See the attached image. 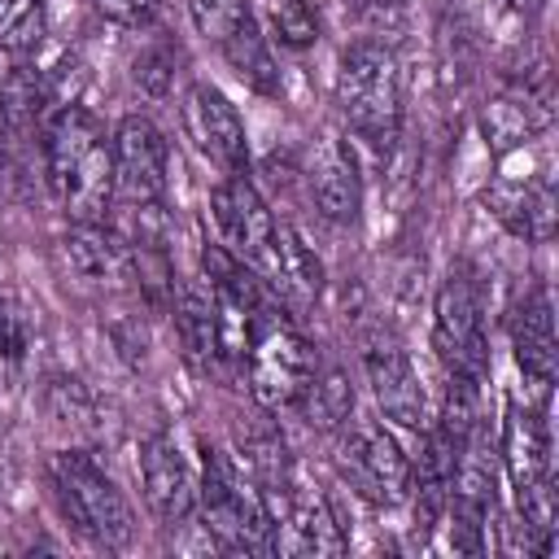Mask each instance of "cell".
I'll use <instances>...</instances> for the list:
<instances>
[{"instance_id": "24", "label": "cell", "mask_w": 559, "mask_h": 559, "mask_svg": "<svg viewBox=\"0 0 559 559\" xmlns=\"http://www.w3.org/2000/svg\"><path fill=\"white\" fill-rule=\"evenodd\" d=\"M218 48H223V57H227V66L253 87V92H262V96H280V70H275V57H271V44H266V35L258 31V22H253V13H245L223 39H218Z\"/></svg>"}, {"instance_id": "1", "label": "cell", "mask_w": 559, "mask_h": 559, "mask_svg": "<svg viewBox=\"0 0 559 559\" xmlns=\"http://www.w3.org/2000/svg\"><path fill=\"white\" fill-rule=\"evenodd\" d=\"M44 170L70 223H105L114 197V140L83 105H61L44 127Z\"/></svg>"}, {"instance_id": "2", "label": "cell", "mask_w": 559, "mask_h": 559, "mask_svg": "<svg viewBox=\"0 0 559 559\" xmlns=\"http://www.w3.org/2000/svg\"><path fill=\"white\" fill-rule=\"evenodd\" d=\"M197 511L205 533L231 555H275V515L262 489L240 463L205 445V472L197 480Z\"/></svg>"}, {"instance_id": "32", "label": "cell", "mask_w": 559, "mask_h": 559, "mask_svg": "<svg viewBox=\"0 0 559 559\" xmlns=\"http://www.w3.org/2000/svg\"><path fill=\"white\" fill-rule=\"evenodd\" d=\"M507 4H511L515 13H524V17H533V13H542V4H546V0H507Z\"/></svg>"}, {"instance_id": "6", "label": "cell", "mask_w": 559, "mask_h": 559, "mask_svg": "<svg viewBox=\"0 0 559 559\" xmlns=\"http://www.w3.org/2000/svg\"><path fill=\"white\" fill-rule=\"evenodd\" d=\"M432 349H437V358L450 376L485 380V367H489L485 314H480V288L467 271H450V280L437 293Z\"/></svg>"}, {"instance_id": "22", "label": "cell", "mask_w": 559, "mask_h": 559, "mask_svg": "<svg viewBox=\"0 0 559 559\" xmlns=\"http://www.w3.org/2000/svg\"><path fill=\"white\" fill-rule=\"evenodd\" d=\"M175 332H179L183 358L197 371H210L218 362V314H214L210 288H201V284L175 288Z\"/></svg>"}, {"instance_id": "15", "label": "cell", "mask_w": 559, "mask_h": 559, "mask_svg": "<svg viewBox=\"0 0 559 559\" xmlns=\"http://www.w3.org/2000/svg\"><path fill=\"white\" fill-rule=\"evenodd\" d=\"M253 275L266 284V293L284 306H314L319 293H323V262L306 249V240L275 223V236H271V249L266 258L253 266Z\"/></svg>"}, {"instance_id": "20", "label": "cell", "mask_w": 559, "mask_h": 559, "mask_svg": "<svg viewBox=\"0 0 559 559\" xmlns=\"http://www.w3.org/2000/svg\"><path fill=\"white\" fill-rule=\"evenodd\" d=\"M454 463H459V445L454 437L432 424L424 432V450H419V472H411V485H415V528L419 537L437 528V520L445 515V502H450V480H454Z\"/></svg>"}, {"instance_id": "29", "label": "cell", "mask_w": 559, "mask_h": 559, "mask_svg": "<svg viewBox=\"0 0 559 559\" xmlns=\"http://www.w3.org/2000/svg\"><path fill=\"white\" fill-rule=\"evenodd\" d=\"M26 349H31L26 319L9 301H0V376H13L26 362Z\"/></svg>"}, {"instance_id": "9", "label": "cell", "mask_w": 559, "mask_h": 559, "mask_svg": "<svg viewBox=\"0 0 559 559\" xmlns=\"http://www.w3.org/2000/svg\"><path fill=\"white\" fill-rule=\"evenodd\" d=\"M179 118H183V131L192 140V148L214 162L223 175H236L249 166V135H245V118L240 109L210 83H192L183 92V105H179Z\"/></svg>"}, {"instance_id": "34", "label": "cell", "mask_w": 559, "mask_h": 559, "mask_svg": "<svg viewBox=\"0 0 559 559\" xmlns=\"http://www.w3.org/2000/svg\"><path fill=\"white\" fill-rule=\"evenodd\" d=\"M371 4H384V0H371Z\"/></svg>"}, {"instance_id": "21", "label": "cell", "mask_w": 559, "mask_h": 559, "mask_svg": "<svg viewBox=\"0 0 559 559\" xmlns=\"http://www.w3.org/2000/svg\"><path fill=\"white\" fill-rule=\"evenodd\" d=\"M546 127H550V92H546V83H524V87H515L507 96H493L485 105V135H489V144L498 153L533 140Z\"/></svg>"}, {"instance_id": "13", "label": "cell", "mask_w": 559, "mask_h": 559, "mask_svg": "<svg viewBox=\"0 0 559 559\" xmlns=\"http://www.w3.org/2000/svg\"><path fill=\"white\" fill-rule=\"evenodd\" d=\"M362 371H367V380H371V393H376L384 419H393V424H402V428H415V432L428 424V419H424V384H419V376H415L406 349H402L389 332H376V336L367 341V349H362Z\"/></svg>"}, {"instance_id": "11", "label": "cell", "mask_w": 559, "mask_h": 559, "mask_svg": "<svg viewBox=\"0 0 559 559\" xmlns=\"http://www.w3.org/2000/svg\"><path fill=\"white\" fill-rule=\"evenodd\" d=\"M166 135L148 118H122L114 131V192L127 205H153L166 192Z\"/></svg>"}, {"instance_id": "17", "label": "cell", "mask_w": 559, "mask_h": 559, "mask_svg": "<svg viewBox=\"0 0 559 559\" xmlns=\"http://www.w3.org/2000/svg\"><path fill=\"white\" fill-rule=\"evenodd\" d=\"M306 179H310V197H314L323 218H332V223H354L358 218V205H362L358 162H354V153L336 135H323L314 144Z\"/></svg>"}, {"instance_id": "18", "label": "cell", "mask_w": 559, "mask_h": 559, "mask_svg": "<svg viewBox=\"0 0 559 559\" xmlns=\"http://www.w3.org/2000/svg\"><path fill=\"white\" fill-rule=\"evenodd\" d=\"M511 345H515V362L528 376V384H537L546 393L550 380H555V362H559V349H555V310H550V293L546 288L524 293V301L515 306Z\"/></svg>"}, {"instance_id": "27", "label": "cell", "mask_w": 559, "mask_h": 559, "mask_svg": "<svg viewBox=\"0 0 559 559\" xmlns=\"http://www.w3.org/2000/svg\"><path fill=\"white\" fill-rule=\"evenodd\" d=\"M44 35V0H0V48H35Z\"/></svg>"}, {"instance_id": "25", "label": "cell", "mask_w": 559, "mask_h": 559, "mask_svg": "<svg viewBox=\"0 0 559 559\" xmlns=\"http://www.w3.org/2000/svg\"><path fill=\"white\" fill-rule=\"evenodd\" d=\"M297 406L306 411V424L314 428H341L354 411V389L345 380L341 367H328V371H314L310 389L297 397Z\"/></svg>"}, {"instance_id": "4", "label": "cell", "mask_w": 559, "mask_h": 559, "mask_svg": "<svg viewBox=\"0 0 559 559\" xmlns=\"http://www.w3.org/2000/svg\"><path fill=\"white\" fill-rule=\"evenodd\" d=\"M52 476V493L61 502V515L74 524V533H83L87 542L105 546V550H122L135 533V515L122 498V489L96 467L92 454L83 450H61L48 463Z\"/></svg>"}, {"instance_id": "3", "label": "cell", "mask_w": 559, "mask_h": 559, "mask_svg": "<svg viewBox=\"0 0 559 559\" xmlns=\"http://www.w3.org/2000/svg\"><path fill=\"white\" fill-rule=\"evenodd\" d=\"M336 105L345 127L362 144H371L376 153H389L402 127V66L393 48L376 39L349 44L336 70Z\"/></svg>"}, {"instance_id": "12", "label": "cell", "mask_w": 559, "mask_h": 559, "mask_svg": "<svg viewBox=\"0 0 559 559\" xmlns=\"http://www.w3.org/2000/svg\"><path fill=\"white\" fill-rule=\"evenodd\" d=\"M271 515H275V546H284L288 555H345L349 546L332 502L297 480L271 502Z\"/></svg>"}, {"instance_id": "33", "label": "cell", "mask_w": 559, "mask_h": 559, "mask_svg": "<svg viewBox=\"0 0 559 559\" xmlns=\"http://www.w3.org/2000/svg\"><path fill=\"white\" fill-rule=\"evenodd\" d=\"M4 127H9V96H4V87H0V135H4Z\"/></svg>"}, {"instance_id": "16", "label": "cell", "mask_w": 559, "mask_h": 559, "mask_svg": "<svg viewBox=\"0 0 559 559\" xmlns=\"http://www.w3.org/2000/svg\"><path fill=\"white\" fill-rule=\"evenodd\" d=\"M502 467H507V480L520 493L537 489L550 480V437H546V419L537 406H520V402H507V419H502Z\"/></svg>"}, {"instance_id": "19", "label": "cell", "mask_w": 559, "mask_h": 559, "mask_svg": "<svg viewBox=\"0 0 559 559\" xmlns=\"http://www.w3.org/2000/svg\"><path fill=\"white\" fill-rule=\"evenodd\" d=\"M485 205L493 210L498 223H507L524 240H550L555 236V188L546 179H498L485 188Z\"/></svg>"}, {"instance_id": "8", "label": "cell", "mask_w": 559, "mask_h": 559, "mask_svg": "<svg viewBox=\"0 0 559 559\" xmlns=\"http://www.w3.org/2000/svg\"><path fill=\"white\" fill-rule=\"evenodd\" d=\"M341 472L376 507H397L411 493V459L371 419H362V424L349 428V437L341 445Z\"/></svg>"}, {"instance_id": "31", "label": "cell", "mask_w": 559, "mask_h": 559, "mask_svg": "<svg viewBox=\"0 0 559 559\" xmlns=\"http://www.w3.org/2000/svg\"><path fill=\"white\" fill-rule=\"evenodd\" d=\"M135 79H140L153 96H162V92L170 87V52H166V48H148V52H140V61H135Z\"/></svg>"}, {"instance_id": "14", "label": "cell", "mask_w": 559, "mask_h": 559, "mask_svg": "<svg viewBox=\"0 0 559 559\" xmlns=\"http://www.w3.org/2000/svg\"><path fill=\"white\" fill-rule=\"evenodd\" d=\"M140 480H144V498L162 524H183L197 511V476H192L183 450L175 445V437L153 432L140 445Z\"/></svg>"}, {"instance_id": "28", "label": "cell", "mask_w": 559, "mask_h": 559, "mask_svg": "<svg viewBox=\"0 0 559 559\" xmlns=\"http://www.w3.org/2000/svg\"><path fill=\"white\" fill-rule=\"evenodd\" d=\"M188 9H192L197 31L218 44V39L249 13V0H188Z\"/></svg>"}, {"instance_id": "23", "label": "cell", "mask_w": 559, "mask_h": 559, "mask_svg": "<svg viewBox=\"0 0 559 559\" xmlns=\"http://www.w3.org/2000/svg\"><path fill=\"white\" fill-rule=\"evenodd\" d=\"M61 253H66L70 271L87 284H109L127 266V245L114 231H105L100 223H74L61 240Z\"/></svg>"}, {"instance_id": "10", "label": "cell", "mask_w": 559, "mask_h": 559, "mask_svg": "<svg viewBox=\"0 0 559 559\" xmlns=\"http://www.w3.org/2000/svg\"><path fill=\"white\" fill-rule=\"evenodd\" d=\"M210 218L218 227V240L227 253H236L249 271L266 258L271 236H275V218L266 210V201L258 197V188L249 183L245 170L223 175L210 192Z\"/></svg>"}, {"instance_id": "30", "label": "cell", "mask_w": 559, "mask_h": 559, "mask_svg": "<svg viewBox=\"0 0 559 559\" xmlns=\"http://www.w3.org/2000/svg\"><path fill=\"white\" fill-rule=\"evenodd\" d=\"M100 17H109L114 26H127V31H140L157 17L162 0H92Z\"/></svg>"}, {"instance_id": "7", "label": "cell", "mask_w": 559, "mask_h": 559, "mask_svg": "<svg viewBox=\"0 0 559 559\" xmlns=\"http://www.w3.org/2000/svg\"><path fill=\"white\" fill-rule=\"evenodd\" d=\"M493 441L489 432L476 424L467 432V441L459 445V463H454V480H450V546L459 555H485V524L493 511Z\"/></svg>"}, {"instance_id": "26", "label": "cell", "mask_w": 559, "mask_h": 559, "mask_svg": "<svg viewBox=\"0 0 559 559\" xmlns=\"http://www.w3.org/2000/svg\"><path fill=\"white\" fill-rule=\"evenodd\" d=\"M266 17L284 48H306L319 39V17L310 0H266Z\"/></svg>"}, {"instance_id": "5", "label": "cell", "mask_w": 559, "mask_h": 559, "mask_svg": "<svg viewBox=\"0 0 559 559\" xmlns=\"http://www.w3.org/2000/svg\"><path fill=\"white\" fill-rule=\"evenodd\" d=\"M249 393L266 411L297 406V397L310 389L319 371V349L280 314V301L262 310L253 341H249Z\"/></svg>"}]
</instances>
